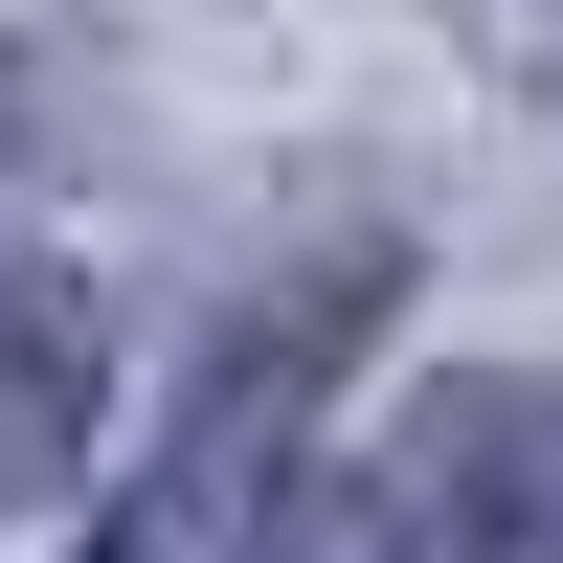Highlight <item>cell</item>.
I'll return each instance as SVG.
<instances>
[{"mask_svg": "<svg viewBox=\"0 0 563 563\" xmlns=\"http://www.w3.org/2000/svg\"><path fill=\"white\" fill-rule=\"evenodd\" d=\"M384 316V249H339L316 294H271L249 339L180 384L158 474H135L113 563H316V384H339V339Z\"/></svg>", "mask_w": 563, "mask_h": 563, "instance_id": "obj_1", "label": "cell"}, {"mask_svg": "<svg viewBox=\"0 0 563 563\" xmlns=\"http://www.w3.org/2000/svg\"><path fill=\"white\" fill-rule=\"evenodd\" d=\"M384 541L406 563H563V384H429L384 429Z\"/></svg>", "mask_w": 563, "mask_h": 563, "instance_id": "obj_2", "label": "cell"}, {"mask_svg": "<svg viewBox=\"0 0 563 563\" xmlns=\"http://www.w3.org/2000/svg\"><path fill=\"white\" fill-rule=\"evenodd\" d=\"M90 406H113V316H90L68 249H0V496L90 474Z\"/></svg>", "mask_w": 563, "mask_h": 563, "instance_id": "obj_3", "label": "cell"}, {"mask_svg": "<svg viewBox=\"0 0 563 563\" xmlns=\"http://www.w3.org/2000/svg\"><path fill=\"white\" fill-rule=\"evenodd\" d=\"M45 135H68V90H45V45L0 23V158H45Z\"/></svg>", "mask_w": 563, "mask_h": 563, "instance_id": "obj_4", "label": "cell"}]
</instances>
